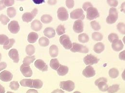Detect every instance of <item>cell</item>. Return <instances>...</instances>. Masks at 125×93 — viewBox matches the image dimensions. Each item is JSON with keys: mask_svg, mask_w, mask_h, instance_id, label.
Listing matches in <instances>:
<instances>
[{"mask_svg": "<svg viewBox=\"0 0 125 93\" xmlns=\"http://www.w3.org/2000/svg\"><path fill=\"white\" fill-rule=\"evenodd\" d=\"M92 38L95 41H101L103 38V35L98 32H95L92 34Z\"/></svg>", "mask_w": 125, "mask_h": 93, "instance_id": "836d02e7", "label": "cell"}, {"mask_svg": "<svg viewBox=\"0 0 125 93\" xmlns=\"http://www.w3.org/2000/svg\"><path fill=\"white\" fill-rule=\"evenodd\" d=\"M104 45L101 42H98L96 43L94 46V49L95 52L98 54L102 53L104 49Z\"/></svg>", "mask_w": 125, "mask_h": 93, "instance_id": "603a6c76", "label": "cell"}, {"mask_svg": "<svg viewBox=\"0 0 125 93\" xmlns=\"http://www.w3.org/2000/svg\"><path fill=\"white\" fill-rule=\"evenodd\" d=\"M107 2L109 6L112 7H116L118 4L117 0H107Z\"/></svg>", "mask_w": 125, "mask_h": 93, "instance_id": "f6af8a7d", "label": "cell"}, {"mask_svg": "<svg viewBox=\"0 0 125 93\" xmlns=\"http://www.w3.org/2000/svg\"><path fill=\"white\" fill-rule=\"evenodd\" d=\"M7 14L10 18H13L16 14V9L14 7H9L7 9Z\"/></svg>", "mask_w": 125, "mask_h": 93, "instance_id": "e575fe53", "label": "cell"}, {"mask_svg": "<svg viewBox=\"0 0 125 93\" xmlns=\"http://www.w3.org/2000/svg\"><path fill=\"white\" fill-rule=\"evenodd\" d=\"M70 17L73 19L83 20L85 18L83 11L82 9H77L70 13Z\"/></svg>", "mask_w": 125, "mask_h": 93, "instance_id": "ba28073f", "label": "cell"}, {"mask_svg": "<svg viewBox=\"0 0 125 93\" xmlns=\"http://www.w3.org/2000/svg\"><path fill=\"white\" fill-rule=\"evenodd\" d=\"M9 56L13 60L15 63H18L19 61V57L18 51L16 49H12L9 52Z\"/></svg>", "mask_w": 125, "mask_h": 93, "instance_id": "ac0fdd59", "label": "cell"}, {"mask_svg": "<svg viewBox=\"0 0 125 93\" xmlns=\"http://www.w3.org/2000/svg\"><path fill=\"white\" fill-rule=\"evenodd\" d=\"M41 21L43 24H49L51 23L52 20V18L51 16L49 15H44L41 17Z\"/></svg>", "mask_w": 125, "mask_h": 93, "instance_id": "f546056e", "label": "cell"}, {"mask_svg": "<svg viewBox=\"0 0 125 93\" xmlns=\"http://www.w3.org/2000/svg\"><path fill=\"white\" fill-rule=\"evenodd\" d=\"M39 36L35 32H31L30 33L28 37V40L29 43H34L36 42L37 39H38Z\"/></svg>", "mask_w": 125, "mask_h": 93, "instance_id": "cb8c5ba5", "label": "cell"}, {"mask_svg": "<svg viewBox=\"0 0 125 93\" xmlns=\"http://www.w3.org/2000/svg\"><path fill=\"white\" fill-rule=\"evenodd\" d=\"M59 41L63 47L66 49H70L72 46V43L69 37L66 35L62 36L59 39Z\"/></svg>", "mask_w": 125, "mask_h": 93, "instance_id": "8992f818", "label": "cell"}, {"mask_svg": "<svg viewBox=\"0 0 125 93\" xmlns=\"http://www.w3.org/2000/svg\"><path fill=\"white\" fill-rule=\"evenodd\" d=\"M8 29L12 34H17L20 30V26L16 21H12L8 25Z\"/></svg>", "mask_w": 125, "mask_h": 93, "instance_id": "7c38bea8", "label": "cell"}, {"mask_svg": "<svg viewBox=\"0 0 125 93\" xmlns=\"http://www.w3.org/2000/svg\"><path fill=\"white\" fill-rule=\"evenodd\" d=\"M9 42V39L5 35H0V45H7Z\"/></svg>", "mask_w": 125, "mask_h": 93, "instance_id": "f1b7e54d", "label": "cell"}, {"mask_svg": "<svg viewBox=\"0 0 125 93\" xmlns=\"http://www.w3.org/2000/svg\"><path fill=\"white\" fill-rule=\"evenodd\" d=\"M27 93H38V92L35 89H30L27 92Z\"/></svg>", "mask_w": 125, "mask_h": 93, "instance_id": "11a10c76", "label": "cell"}, {"mask_svg": "<svg viewBox=\"0 0 125 93\" xmlns=\"http://www.w3.org/2000/svg\"><path fill=\"white\" fill-rule=\"evenodd\" d=\"M69 69L68 68L64 65H60L59 68L57 70V74L60 76H64L68 72Z\"/></svg>", "mask_w": 125, "mask_h": 93, "instance_id": "44dd1931", "label": "cell"}, {"mask_svg": "<svg viewBox=\"0 0 125 93\" xmlns=\"http://www.w3.org/2000/svg\"><path fill=\"white\" fill-rule=\"evenodd\" d=\"M121 10H122V11H123L124 13H125V2L123 3L122 5H121Z\"/></svg>", "mask_w": 125, "mask_h": 93, "instance_id": "680465c9", "label": "cell"}, {"mask_svg": "<svg viewBox=\"0 0 125 93\" xmlns=\"http://www.w3.org/2000/svg\"><path fill=\"white\" fill-rule=\"evenodd\" d=\"M10 21V19L6 16L3 14L0 16V22L3 25H6Z\"/></svg>", "mask_w": 125, "mask_h": 93, "instance_id": "ab89813d", "label": "cell"}, {"mask_svg": "<svg viewBox=\"0 0 125 93\" xmlns=\"http://www.w3.org/2000/svg\"><path fill=\"white\" fill-rule=\"evenodd\" d=\"M78 39L80 42L83 43H87L89 41V37L86 33H82L79 35Z\"/></svg>", "mask_w": 125, "mask_h": 93, "instance_id": "484cf974", "label": "cell"}, {"mask_svg": "<svg viewBox=\"0 0 125 93\" xmlns=\"http://www.w3.org/2000/svg\"><path fill=\"white\" fill-rule=\"evenodd\" d=\"M44 35L49 38H53L55 36V31L52 28H47L43 31Z\"/></svg>", "mask_w": 125, "mask_h": 93, "instance_id": "ffe728a7", "label": "cell"}, {"mask_svg": "<svg viewBox=\"0 0 125 93\" xmlns=\"http://www.w3.org/2000/svg\"><path fill=\"white\" fill-rule=\"evenodd\" d=\"M95 71L94 68L91 66H87L82 72V74L85 77H93L95 75Z\"/></svg>", "mask_w": 125, "mask_h": 93, "instance_id": "4fadbf2b", "label": "cell"}, {"mask_svg": "<svg viewBox=\"0 0 125 93\" xmlns=\"http://www.w3.org/2000/svg\"><path fill=\"white\" fill-rule=\"evenodd\" d=\"M35 59L36 58H35V56H27L24 58L23 63L25 65H29L30 64H31L35 61Z\"/></svg>", "mask_w": 125, "mask_h": 93, "instance_id": "d6a6232c", "label": "cell"}, {"mask_svg": "<svg viewBox=\"0 0 125 93\" xmlns=\"http://www.w3.org/2000/svg\"><path fill=\"white\" fill-rule=\"evenodd\" d=\"M87 18L89 20H93L100 16L98 10L94 7L89 8L87 11Z\"/></svg>", "mask_w": 125, "mask_h": 93, "instance_id": "3957f363", "label": "cell"}, {"mask_svg": "<svg viewBox=\"0 0 125 93\" xmlns=\"http://www.w3.org/2000/svg\"><path fill=\"white\" fill-rule=\"evenodd\" d=\"M112 47L114 50L118 52L123 49L124 47V45L121 40L117 39L114 40L112 42Z\"/></svg>", "mask_w": 125, "mask_h": 93, "instance_id": "2e32d148", "label": "cell"}, {"mask_svg": "<svg viewBox=\"0 0 125 93\" xmlns=\"http://www.w3.org/2000/svg\"><path fill=\"white\" fill-rule=\"evenodd\" d=\"M57 2V0H48V3L51 5H55Z\"/></svg>", "mask_w": 125, "mask_h": 93, "instance_id": "db71d44e", "label": "cell"}, {"mask_svg": "<svg viewBox=\"0 0 125 93\" xmlns=\"http://www.w3.org/2000/svg\"><path fill=\"white\" fill-rule=\"evenodd\" d=\"M73 29L77 33H80L84 30V24L81 20H78L74 22Z\"/></svg>", "mask_w": 125, "mask_h": 93, "instance_id": "9a60e30c", "label": "cell"}, {"mask_svg": "<svg viewBox=\"0 0 125 93\" xmlns=\"http://www.w3.org/2000/svg\"><path fill=\"white\" fill-rule=\"evenodd\" d=\"M74 93H80V92H75Z\"/></svg>", "mask_w": 125, "mask_h": 93, "instance_id": "94428289", "label": "cell"}, {"mask_svg": "<svg viewBox=\"0 0 125 93\" xmlns=\"http://www.w3.org/2000/svg\"><path fill=\"white\" fill-rule=\"evenodd\" d=\"M34 65L37 69L41 71L45 72L48 70V66L47 64L42 60H37L35 62Z\"/></svg>", "mask_w": 125, "mask_h": 93, "instance_id": "e0dca14e", "label": "cell"}, {"mask_svg": "<svg viewBox=\"0 0 125 93\" xmlns=\"http://www.w3.org/2000/svg\"><path fill=\"white\" fill-rule=\"evenodd\" d=\"M125 24L124 23H119L117 25V29L122 34L125 35Z\"/></svg>", "mask_w": 125, "mask_h": 93, "instance_id": "f35d334b", "label": "cell"}, {"mask_svg": "<svg viewBox=\"0 0 125 93\" xmlns=\"http://www.w3.org/2000/svg\"><path fill=\"white\" fill-rule=\"evenodd\" d=\"M57 17L62 21H66L68 18V14L66 9L63 7L59 8L57 11Z\"/></svg>", "mask_w": 125, "mask_h": 93, "instance_id": "9c48e42d", "label": "cell"}, {"mask_svg": "<svg viewBox=\"0 0 125 93\" xmlns=\"http://www.w3.org/2000/svg\"><path fill=\"white\" fill-rule=\"evenodd\" d=\"M42 23L38 20H35L31 23V29L34 31H40L42 29Z\"/></svg>", "mask_w": 125, "mask_h": 93, "instance_id": "d6986e66", "label": "cell"}, {"mask_svg": "<svg viewBox=\"0 0 125 93\" xmlns=\"http://www.w3.org/2000/svg\"><path fill=\"white\" fill-rule=\"evenodd\" d=\"M66 5L67 8L72 9L74 6V0H66Z\"/></svg>", "mask_w": 125, "mask_h": 93, "instance_id": "bcb514c9", "label": "cell"}, {"mask_svg": "<svg viewBox=\"0 0 125 93\" xmlns=\"http://www.w3.org/2000/svg\"><path fill=\"white\" fill-rule=\"evenodd\" d=\"M20 0V1H23V0Z\"/></svg>", "mask_w": 125, "mask_h": 93, "instance_id": "6125c7cd", "label": "cell"}, {"mask_svg": "<svg viewBox=\"0 0 125 93\" xmlns=\"http://www.w3.org/2000/svg\"><path fill=\"white\" fill-rule=\"evenodd\" d=\"M1 54L0 53V61H1Z\"/></svg>", "mask_w": 125, "mask_h": 93, "instance_id": "91938a15", "label": "cell"}, {"mask_svg": "<svg viewBox=\"0 0 125 93\" xmlns=\"http://www.w3.org/2000/svg\"><path fill=\"white\" fill-rule=\"evenodd\" d=\"M4 4L5 6L9 7L14 4L15 0H4Z\"/></svg>", "mask_w": 125, "mask_h": 93, "instance_id": "c3c4849f", "label": "cell"}, {"mask_svg": "<svg viewBox=\"0 0 125 93\" xmlns=\"http://www.w3.org/2000/svg\"><path fill=\"white\" fill-rule=\"evenodd\" d=\"M4 2V0H0V11L4 9L6 7Z\"/></svg>", "mask_w": 125, "mask_h": 93, "instance_id": "816d5d0a", "label": "cell"}, {"mask_svg": "<svg viewBox=\"0 0 125 93\" xmlns=\"http://www.w3.org/2000/svg\"><path fill=\"white\" fill-rule=\"evenodd\" d=\"M33 80L32 79H23L20 81V83L22 86L33 88Z\"/></svg>", "mask_w": 125, "mask_h": 93, "instance_id": "d4e9b609", "label": "cell"}, {"mask_svg": "<svg viewBox=\"0 0 125 93\" xmlns=\"http://www.w3.org/2000/svg\"><path fill=\"white\" fill-rule=\"evenodd\" d=\"M119 89V85L118 84H114L108 88L107 91L109 93H114L116 92Z\"/></svg>", "mask_w": 125, "mask_h": 93, "instance_id": "8d00e7d4", "label": "cell"}, {"mask_svg": "<svg viewBox=\"0 0 125 93\" xmlns=\"http://www.w3.org/2000/svg\"><path fill=\"white\" fill-rule=\"evenodd\" d=\"M65 28H64V26L62 25H60L59 26H58L56 29V31L58 35H59V36L64 34L65 32Z\"/></svg>", "mask_w": 125, "mask_h": 93, "instance_id": "60d3db41", "label": "cell"}, {"mask_svg": "<svg viewBox=\"0 0 125 93\" xmlns=\"http://www.w3.org/2000/svg\"><path fill=\"white\" fill-rule=\"evenodd\" d=\"M64 91H62V90L60 89H56L54 91H53L52 93H64Z\"/></svg>", "mask_w": 125, "mask_h": 93, "instance_id": "9f6ffc18", "label": "cell"}, {"mask_svg": "<svg viewBox=\"0 0 125 93\" xmlns=\"http://www.w3.org/2000/svg\"><path fill=\"white\" fill-rule=\"evenodd\" d=\"M70 50L72 52H79L82 53H87L89 51L88 47L77 43H73L72 44Z\"/></svg>", "mask_w": 125, "mask_h": 93, "instance_id": "7a4b0ae2", "label": "cell"}, {"mask_svg": "<svg viewBox=\"0 0 125 93\" xmlns=\"http://www.w3.org/2000/svg\"><path fill=\"white\" fill-rule=\"evenodd\" d=\"M83 61L87 65H92L94 64L97 63L99 61V60L94 55L89 54L84 58Z\"/></svg>", "mask_w": 125, "mask_h": 93, "instance_id": "30bf717a", "label": "cell"}, {"mask_svg": "<svg viewBox=\"0 0 125 93\" xmlns=\"http://www.w3.org/2000/svg\"><path fill=\"white\" fill-rule=\"evenodd\" d=\"M13 74L8 71H4L0 74V80L4 82H8L13 79Z\"/></svg>", "mask_w": 125, "mask_h": 93, "instance_id": "5bb4252c", "label": "cell"}, {"mask_svg": "<svg viewBox=\"0 0 125 93\" xmlns=\"http://www.w3.org/2000/svg\"><path fill=\"white\" fill-rule=\"evenodd\" d=\"M26 52L28 55L31 56L35 52V48L32 45H29L26 47Z\"/></svg>", "mask_w": 125, "mask_h": 93, "instance_id": "d590c367", "label": "cell"}, {"mask_svg": "<svg viewBox=\"0 0 125 93\" xmlns=\"http://www.w3.org/2000/svg\"><path fill=\"white\" fill-rule=\"evenodd\" d=\"M58 48L55 45H52L49 48V53L51 57L55 58L58 55Z\"/></svg>", "mask_w": 125, "mask_h": 93, "instance_id": "7402d4cb", "label": "cell"}, {"mask_svg": "<svg viewBox=\"0 0 125 93\" xmlns=\"http://www.w3.org/2000/svg\"><path fill=\"white\" fill-rule=\"evenodd\" d=\"M10 87L12 90L16 91L19 87V84L17 82L13 81L10 84Z\"/></svg>", "mask_w": 125, "mask_h": 93, "instance_id": "b9f144b4", "label": "cell"}, {"mask_svg": "<svg viewBox=\"0 0 125 93\" xmlns=\"http://www.w3.org/2000/svg\"><path fill=\"white\" fill-rule=\"evenodd\" d=\"M119 38V37L118 36V35L116 34L115 33H111L109 35L108 37V39L109 40L110 42L112 43V42L115 40V39H117Z\"/></svg>", "mask_w": 125, "mask_h": 93, "instance_id": "ee69618b", "label": "cell"}, {"mask_svg": "<svg viewBox=\"0 0 125 93\" xmlns=\"http://www.w3.org/2000/svg\"><path fill=\"white\" fill-rule=\"evenodd\" d=\"M60 63L56 59H52L51 60L50 65L51 67L54 70H57L60 66Z\"/></svg>", "mask_w": 125, "mask_h": 93, "instance_id": "4316f807", "label": "cell"}, {"mask_svg": "<svg viewBox=\"0 0 125 93\" xmlns=\"http://www.w3.org/2000/svg\"><path fill=\"white\" fill-rule=\"evenodd\" d=\"M38 10L37 9H34L31 13H25L22 16V19L23 21L29 23L31 22V21L34 18V17L37 15Z\"/></svg>", "mask_w": 125, "mask_h": 93, "instance_id": "52a82bcc", "label": "cell"}, {"mask_svg": "<svg viewBox=\"0 0 125 93\" xmlns=\"http://www.w3.org/2000/svg\"><path fill=\"white\" fill-rule=\"evenodd\" d=\"M5 92L4 88L0 84V93H4Z\"/></svg>", "mask_w": 125, "mask_h": 93, "instance_id": "6f0895ef", "label": "cell"}, {"mask_svg": "<svg viewBox=\"0 0 125 93\" xmlns=\"http://www.w3.org/2000/svg\"><path fill=\"white\" fill-rule=\"evenodd\" d=\"M39 43L41 46L45 47L49 45L50 43V41L46 37H43L40 38L39 40Z\"/></svg>", "mask_w": 125, "mask_h": 93, "instance_id": "1f68e13d", "label": "cell"}, {"mask_svg": "<svg viewBox=\"0 0 125 93\" xmlns=\"http://www.w3.org/2000/svg\"><path fill=\"white\" fill-rule=\"evenodd\" d=\"M61 88L67 92H71L75 89V84L71 81L61 82L60 83Z\"/></svg>", "mask_w": 125, "mask_h": 93, "instance_id": "5b68a950", "label": "cell"}, {"mask_svg": "<svg viewBox=\"0 0 125 93\" xmlns=\"http://www.w3.org/2000/svg\"><path fill=\"white\" fill-rule=\"evenodd\" d=\"M118 12L116 8L112 7L109 11V16L106 19V23L109 24H113L115 23L118 19Z\"/></svg>", "mask_w": 125, "mask_h": 93, "instance_id": "6da1fadb", "label": "cell"}, {"mask_svg": "<svg viewBox=\"0 0 125 93\" xmlns=\"http://www.w3.org/2000/svg\"><path fill=\"white\" fill-rule=\"evenodd\" d=\"M20 71L22 74L26 77H31L33 74L32 71L30 66L24 64H23L20 67Z\"/></svg>", "mask_w": 125, "mask_h": 93, "instance_id": "8fae6325", "label": "cell"}, {"mask_svg": "<svg viewBox=\"0 0 125 93\" xmlns=\"http://www.w3.org/2000/svg\"><path fill=\"white\" fill-rule=\"evenodd\" d=\"M34 3L36 4H40L45 2V0H32Z\"/></svg>", "mask_w": 125, "mask_h": 93, "instance_id": "f5cc1de1", "label": "cell"}, {"mask_svg": "<svg viewBox=\"0 0 125 93\" xmlns=\"http://www.w3.org/2000/svg\"><path fill=\"white\" fill-rule=\"evenodd\" d=\"M119 58L122 61H125V51L123 50L120 53L119 55Z\"/></svg>", "mask_w": 125, "mask_h": 93, "instance_id": "681fc988", "label": "cell"}, {"mask_svg": "<svg viewBox=\"0 0 125 93\" xmlns=\"http://www.w3.org/2000/svg\"><path fill=\"white\" fill-rule=\"evenodd\" d=\"M107 79L105 78H100L97 80L95 82V84L96 85H97L99 90L105 92L107 90L108 88V85L106 84Z\"/></svg>", "mask_w": 125, "mask_h": 93, "instance_id": "277c9868", "label": "cell"}, {"mask_svg": "<svg viewBox=\"0 0 125 93\" xmlns=\"http://www.w3.org/2000/svg\"><path fill=\"white\" fill-rule=\"evenodd\" d=\"M93 7V4L90 2H85L83 4V6H82V8L85 11H86L87 10L90 8V7Z\"/></svg>", "mask_w": 125, "mask_h": 93, "instance_id": "7dc6e473", "label": "cell"}, {"mask_svg": "<svg viewBox=\"0 0 125 93\" xmlns=\"http://www.w3.org/2000/svg\"><path fill=\"white\" fill-rule=\"evenodd\" d=\"M15 43V40L14 39H13V38L9 39V43L7 45L3 46V48L4 49L7 50V49L10 48L11 47H12L14 45Z\"/></svg>", "mask_w": 125, "mask_h": 93, "instance_id": "7bdbcfd3", "label": "cell"}, {"mask_svg": "<svg viewBox=\"0 0 125 93\" xmlns=\"http://www.w3.org/2000/svg\"><path fill=\"white\" fill-rule=\"evenodd\" d=\"M32 86L33 88H35L36 89H40L43 86V83L41 80L39 79L33 80Z\"/></svg>", "mask_w": 125, "mask_h": 93, "instance_id": "4dcf8cb0", "label": "cell"}, {"mask_svg": "<svg viewBox=\"0 0 125 93\" xmlns=\"http://www.w3.org/2000/svg\"><path fill=\"white\" fill-rule=\"evenodd\" d=\"M91 25L93 29L95 31H99L101 29V26L96 21H93L91 22Z\"/></svg>", "mask_w": 125, "mask_h": 93, "instance_id": "74e56055", "label": "cell"}, {"mask_svg": "<svg viewBox=\"0 0 125 93\" xmlns=\"http://www.w3.org/2000/svg\"><path fill=\"white\" fill-rule=\"evenodd\" d=\"M7 67V64L4 62L0 63V71L5 69Z\"/></svg>", "mask_w": 125, "mask_h": 93, "instance_id": "f907efd6", "label": "cell"}, {"mask_svg": "<svg viewBox=\"0 0 125 93\" xmlns=\"http://www.w3.org/2000/svg\"><path fill=\"white\" fill-rule=\"evenodd\" d=\"M109 75L110 77L112 78L115 79L119 75L118 70L115 68L111 69L109 71Z\"/></svg>", "mask_w": 125, "mask_h": 93, "instance_id": "83f0119b", "label": "cell"}]
</instances>
